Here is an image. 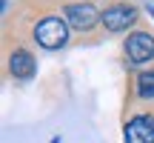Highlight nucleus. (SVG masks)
Wrapping results in <instances>:
<instances>
[{"mask_svg": "<svg viewBox=\"0 0 154 143\" xmlns=\"http://www.w3.org/2000/svg\"><path fill=\"white\" fill-rule=\"evenodd\" d=\"M34 40H37L43 49H60L69 40V23L60 20V17H46V20H40L37 29H34Z\"/></svg>", "mask_w": 154, "mask_h": 143, "instance_id": "obj_1", "label": "nucleus"}, {"mask_svg": "<svg viewBox=\"0 0 154 143\" xmlns=\"http://www.w3.org/2000/svg\"><path fill=\"white\" fill-rule=\"evenodd\" d=\"M100 20H103V26L109 29V32H123V29H128L137 20V9L128 6V3H117V6H109V9L100 14Z\"/></svg>", "mask_w": 154, "mask_h": 143, "instance_id": "obj_2", "label": "nucleus"}, {"mask_svg": "<svg viewBox=\"0 0 154 143\" xmlns=\"http://www.w3.org/2000/svg\"><path fill=\"white\" fill-rule=\"evenodd\" d=\"M126 55H128V60L131 63H146V60H151L154 57V37L151 34H146V32H134V34H128V40H126Z\"/></svg>", "mask_w": 154, "mask_h": 143, "instance_id": "obj_3", "label": "nucleus"}, {"mask_svg": "<svg viewBox=\"0 0 154 143\" xmlns=\"http://www.w3.org/2000/svg\"><path fill=\"white\" fill-rule=\"evenodd\" d=\"M97 20H100L97 9L88 6V3H72V6H66V23L74 26V29H80V32H83V29H91Z\"/></svg>", "mask_w": 154, "mask_h": 143, "instance_id": "obj_4", "label": "nucleus"}, {"mask_svg": "<svg viewBox=\"0 0 154 143\" xmlns=\"http://www.w3.org/2000/svg\"><path fill=\"white\" fill-rule=\"evenodd\" d=\"M126 143H154V117L140 115V117H134V120H128Z\"/></svg>", "mask_w": 154, "mask_h": 143, "instance_id": "obj_5", "label": "nucleus"}, {"mask_svg": "<svg viewBox=\"0 0 154 143\" xmlns=\"http://www.w3.org/2000/svg\"><path fill=\"white\" fill-rule=\"evenodd\" d=\"M34 69H37V63H34L32 52L26 49H14L9 57V72L14 77H20V80H29V77H34Z\"/></svg>", "mask_w": 154, "mask_h": 143, "instance_id": "obj_6", "label": "nucleus"}, {"mask_svg": "<svg viewBox=\"0 0 154 143\" xmlns=\"http://www.w3.org/2000/svg\"><path fill=\"white\" fill-rule=\"evenodd\" d=\"M137 94L140 97H154V72H143L137 77Z\"/></svg>", "mask_w": 154, "mask_h": 143, "instance_id": "obj_7", "label": "nucleus"}]
</instances>
